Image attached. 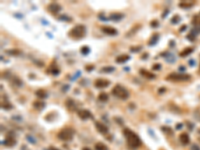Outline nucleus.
Segmentation results:
<instances>
[{
  "label": "nucleus",
  "mask_w": 200,
  "mask_h": 150,
  "mask_svg": "<svg viewBox=\"0 0 200 150\" xmlns=\"http://www.w3.org/2000/svg\"><path fill=\"white\" fill-rule=\"evenodd\" d=\"M80 51H81V53H82V54H85V55H86V54H88V53H89L90 49H89V47H88V46H82V47H81V50H80Z\"/></svg>",
  "instance_id": "a878e982"
},
{
  "label": "nucleus",
  "mask_w": 200,
  "mask_h": 150,
  "mask_svg": "<svg viewBox=\"0 0 200 150\" xmlns=\"http://www.w3.org/2000/svg\"><path fill=\"white\" fill-rule=\"evenodd\" d=\"M150 24H151L152 27H157V26H158V21L153 20V21H151V23H150Z\"/></svg>",
  "instance_id": "2f4dec72"
},
{
  "label": "nucleus",
  "mask_w": 200,
  "mask_h": 150,
  "mask_svg": "<svg viewBox=\"0 0 200 150\" xmlns=\"http://www.w3.org/2000/svg\"><path fill=\"white\" fill-rule=\"evenodd\" d=\"M179 140H180L181 143L183 144V145H188V144L190 143V138H189V135L187 133H185V132L182 133V134H180Z\"/></svg>",
  "instance_id": "f8f14e48"
},
{
  "label": "nucleus",
  "mask_w": 200,
  "mask_h": 150,
  "mask_svg": "<svg viewBox=\"0 0 200 150\" xmlns=\"http://www.w3.org/2000/svg\"><path fill=\"white\" fill-rule=\"evenodd\" d=\"M179 20H180V17H179V16H177V15H175L174 18H173V19L171 20V23H177Z\"/></svg>",
  "instance_id": "7c9ffc66"
},
{
  "label": "nucleus",
  "mask_w": 200,
  "mask_h": 150,
  "mask_svg": "<svg viewBox=\"0 0 200 150\" xmlns=\"http://www.w3.org/2000/svg\"><path fill=\"white\" fill-rule=\"evenodd\" d=\"M95 126H96V129L98 132H100L101 134H106L108 132V128H107L106 125H104L102 122H99V121H97L95 123Z\"/></svg>",
  "instance_id": "1a4fd4ad"
},
{
  "label": "nucleus",
  "mask_w": 200,
  "mask_h": 150,
  "mask_svg": "<svg viewBox=\"0 0 200 150\" xmlns=\"http://www.w3.org/2000/svg\"><path fill=\"white\" fill-rule=\"evenodd\" d=\"M50 150H59V149H57V148H55V147H50L49 148Z\"/></svg>",
  "instance_id": "4c0bfd02"
},
{
  "label": "nucleus",
  "mask_w": 200,
  "mask_h": 150,
  "mask_svg": "<svg viewBox=\"0 0 200 150\" xmlns=\"http://www.w3.org/2000/svg\"><path fill=\"white\" fill-rule=\"evenodd\" d=\"M47 9H48V11L50 13H52V14H56V13H58L60 10H61V6H60L58 3H56V2H52V3H50L48 5Z\"/></svg>",
  "instance_id": "423d86ee"
},
{
  "label": "nucleus",
  "mask_w": 200,
  "mask_h": 150,
  "mask_svg": "<svg viewBox=\"0 0 200 150\" xmlns=\"http://www.w3.org/2000/svg\"><path fill=\"white\" fill-rule=\"evenodd\" d=\"M33 105H34V107H35V108H37V109H41V108H43L44 107V104L43 102H40V101H35L33 103Z\"/></svg>",
  "instance_id": "393cba45"
},
{
  "label": "nucleus",
  "mask_w": 200,
  "mask_h": 150,
  "mask_svg": "<svg viewBox=\"0 0 200 150\" xmlns=\"http://www.w3.org/2000/svg\"><path fill=\"white\" fill-rule=\"evenodd\" d=\"M192 52H193V47H188V48H185L182 52H181L180 56L181 57H185V56H187V55L191 54Z\"/></svg>",
  "instance_id": "aec40b11"
},
{
  "label": "nucleus",
  "mask_w": 200,
  "mask_h": 150,
  "mask_svg": "<svg viewBox=\"0 0 200 150\" xmlns=\"http://www.w3.org/2000/svg\"><path fill=\"white\" fill-rule=\"evenodd\" d=\"M3 143L6 146H13V145H15V143H16V140L14 139V137H11V136H7Z\"/></svg>",
  "instance_id": "f3484780"
},
{
  "label": "nucleus",
  "mask_w": 200,
  "mask_h": 150,
  "mask_svg": "<svg viewBox=\"0 0 200 150\" xmlns=\"http://www.w3.org/2000/svg\"><path fill=\"white\" fill-rule=\"evenodd\" d=\"M65 104H66L67 109L70 110V111H76V109H77V104L73 99H67Z\"/></svg>",
  "instance_id": "9b49d317"
},
{
  "label": "nucleus",
  "mask_w": 200,
  "mask_h": 150,
  "mask_svg": "<svg viewBox=\"0 0 200 150\" xmlns=\"http://www.w3.org/2000/svg\"><path fill=\"white\" fill-rule=\"evenodd\" d=\"M161 129H162V131H163V132H167V133L173 134L172 130H170V128H168V127H162Z\"/></svg>",
  "instance_id": "c85d7f7f"
},
{
  "label": "nucleus",
  "mask_w": 200,
  "mask_h": 150,
  "mask_svg": "<svg viewBox=\"0 0 200 150\" xmlns=\"http://www.w3.org/2000/svg\"><path fill=\"white\" fill-rule=\"evenodd\" d=\"M77 115H78V117L82 120H86L91 117V113L86 109H79L77 111Z\"/></svg>",
  "instance_id": "0eeeda50"
},
{
  "label": "nucleus",
  "mask_w": 200,
  "mask_h": 150,
  "mask_svg": "<svg viewBox=\"0 0 200 150\" xmlns=\"http://www.w3.org/2000/svg\"><path fill=\"white\" fill-rule=\"evenodd\" d=\"M163 91L165 92V88H163V87H162V88H160V90H159V92H160V93H161V92H163Z\"/></svg>",
  "instance_id": "e433bc0d"
},
{
  "label": "nucleus",
  "mask_w": 200,
  "mask_h": 150,
  "mask_svg": "<svg viewBox=\"0 0 200 150\" xmlns=\"http://www.w3.org/2000/svg\"><path fill=\"white\" fill-rule=\"evenodd\" d=\"M5 52L9 55H20L21 54V51L19 49H8V50H6Z\"/></svg>",
  "instance_id": "b1692460"
},
{
  "label": "nucleus",
  "mask_w": 200,
  "mask_h": 150,
  "mask_svg": "<svg viewBox=\"0 0 200 150\" xmlns=\"http://www.w3.org/2000/svg\"><path fill=\"white\" fill-rule=\"evenodd\" d=\"M7 105H10V104L9 103H3L2 104V107H3V108H6V109H10L12 107V106H7Z\"/></svg>",
  "instance_id": "c9c22d12"
},
{
  "label": "nucleus",
  "mask_w": 200,
  "mask_h": 150,
  "mask_svg": "<svg viewBox=\"0 0 200 150\" xmlns=\"http://www.w3.org/2000/svg\"><path fill=\"white\" fill-rule=\"evenodd\" d=\"M123 134H124L126 141H127L128 145L132 148H138L139 146L141 145V140L140 138L138 137V135L136 133H134L133 131H131L128 128H125L123 130Z\"/></svg>",
  "instance_id": "f257e3e1"
},
{
  "label": "nucleus",
  "mask_w": 200,
  "mask_h": 150,
  "mask_svg": "<svg viewBox=\"0 0 200 150\" xmlns=\"http://www.w3.org/2000/svg\"><path fill=\"white\" fill-rule=\"evenodd\" d=\"M85 31H86L85 26L78 24V25L74 26L73 28H71V29L69 30V32H68V36L72 39H81L85 36Z\"/></svg>",
  "instance_id": "f03ea898"
},
{
  "label": "nucleus",
  "mask_w": 200,
  "mask_h": 150,
  "mask_svg": "<svg viewBox=\"0 0 200 150\" xmlns=\"http://www.w3.org/2000/svg\"><path fill=\"white\" fill-rule=\"evenodd\" d=\"M95 150H108V147L102 142H98L95 144Z\"/></svg>",
  "instance_id": "4be33fe9"
},
{
  "label": "nucleus",
  "mask_w": 200,
  "mask_h": 150,
  "mask_svg": "<svg viewBox=\"0 0 200 150\" xmlns=\"http://www.w3.org/2000/svg\"><path fill=\"white\" fill-rule=\"evenodd\" d=\"M36 95H37V97H39V98L44 99L47 97V92L44 90V89H39V90L36 91Z\"/></svg>",
  "instance_id": "6ab92c4d"
},
{
  "label": "nucleus",
  "mask_w": 200,
  "mask_h": 150,
  "mask_svg": "<svg viewBox=\"0 0 200 150\" xmlns=\"http://www.w3.org/2000/svg\"><path fill=\"white\" fill-rule=\"evenodd\" d=\"M101 71H103V72H106V73L113 72V71H114V67H103L101 69Z\"/></svg>",
  "instance_id": "bb28decb"
},
{
  "label": "nucleus",
  "mask_w": 200,
  "mask_h": 150,
  "mask_svg": "<svg viewBox=\"0 0 200 150\" xmlns=\"http://www.w3.org/2000/svg\"><path fill=\"white\" fill-rule=\"evenodd\" d=\"M139 73L144 76L145 78H148V79H154L156 76H155V74H153V73H151L150 71L146 70V69H140V71H139Z\"/></svg>",
  "instance_id": "ddd939ff"
},
{
  "label": "nucleus",
  "mask_w": 200,
  "mask_h": 150,
  "mask_svg": "<svg viewBox=\"0 0 200 150\" xmlns=\"http://www.w3.org/2000/svg\"><path fill=\"white\" fill-rule=\"evenodd\" d=\"M82 150H91V149H89V148H87V147H85V148H83Z\"/></svg>",
  "instance_id": "58836bf2"
},
{
  "label": "nucleus",
  "mask_w": 200,
  "mask_h": 150,
  "mask_svg": "<svg viewBox=\"0 0 200 150\" xmlns=\"http://www.w3.org/2000/svg\"><path fill=\"white\" fill-rule=\"evenodd\" d=\"M160 68H161V65H160V64H154V66H153L154 70H159Z\"/></svg>",
  "instance_id": "f704fd0d"
},
{
  "label": "nucleus",
  "mask_w": 200,
  "mask_h": 150,
  "mask_svg": "<svg viewBox=\"0 0 200 150\" xmlns=\"http://www.w3.org/2000/svg\"><path fill=\"white\" fill-rule=\"evenodd\" d=\"M74 131L71 128H63V129L58 133V138L62 141H70L73 138Z\"/></svg>",
  "instance_id": "39448f33"
},
{
  "label": "nucleus",
  "mask_w": 200,
  "mask_h": 150,
  "mask_svg": "<svg viewBox=\"0 0 200 150\" xmlns=\"http://www.w3.org/2000/svg\"><path fill=\"white\" fill-rule=\"evenodd\" d=\"M158 38H159V35H158V34H157V33H154L153 35L151 36V38L149 39L148 45H154V44L157 42V40H158Z\"/></svg>",
  "instance_id": "a211bd4d"
},
{
  "label": "nucleus",
  "mask_w": 200,
  "mask_h": 150,
  "mask_svg": "<svg viewBox=\"0 0 200 150\" xmlns=\"http://www.w3.org/2000/svg\"><path fill=\"white\" fill-rule=\"evenodd\" d=\"M124 17V15L122 14V13H111L110 14V16H109V18L111 20H113V21H119V20H121L122 18Z\"/></svg>",
  "instance_id": "2eb2a0df"
},
{
  "label": "nucleus",
  "mask_w": 200,
  "mask_h": 150,
  "mask_svg": "<svg viewBox=\"0 0 200 150\" xmlns=\"http://www.w3.org/2000/svg\"><path fill=\"white\" fill-rule=\"evenodd\" d=\"M101 30L103 31V33L108 34V35H116L118 33V31L113 27H110V26H103L101 28Z\"/></svg>",
  "instance_id": "9d476101"
},
{
  "label": "nucleus",
  "mask_w": 200,
  "mask_h": 150,
  "mask_svg": "<svg viewBox=\"0 0 200 150\" xmlns=\"http://www.w3.org/2000/svg\"><path fill=\"white\" fill-rule=\"evenodd\" d=\"M194 5L193 2H186V1H182L179 3V7H182L184 9H187L189 7H192Z\"/></svg>",
  "instance_id": "412c9836"
},
{
  "label": "nucleus",
  "mask_w": 200,
  "mask_h": 150,
  "mask_svg": "<svg viewBox=\"0 0 200 150\" xmlns=\"http://www.w3.org/2000/svg\"><path fill=\"white\" fill-rule=\"evenodd\" d=\"M110 82L107 79H97L95 82H94V85L97 88H105L107 86H109Z\"/></svg>",
  "instance_id": "6e6552de"
},
{
  "label": "nucleus",
  "mask_w": 200,
  "mask_h": 150,
  "mask_svg": "<svg viewBox=\"0 0 200 150\" xmlns=\"http://www.w3.org/2000/svg\"><path fill=\"white\" fill-rule=\"evenodd\" d=\"M130 59V56L128 54H123V55H120V56H118L116 59H115V61L117 63H124L126 62L127 60Z\"/></svg>",
  "instance_id": "dca6fc26"
},
{
  "label": "nucleus",
  "mask_w": 200,
  "mask_h": 150,
  "mask_svg": "<svg viewBox=\"0 0 200 150\" xmlns=\"http://www.w3.org/2000/svg\"><path fill=\"white\" fill-rule=\"evenodd\" d=\"M111 92L115 97H117V98H119L121 100H126L129 98V92L127 91V89L125 87H123L122 85H120V84L115 85L114 87H113Z\"/></svg>",
  "instance_id": "7ed1b4c3"
},
{
  "label": "nucleus",
  "mask_w": 200,
  "mask_h": 150,
  "mask_svg": "<svg viewBox=\"0 0 200 150\" xmlns=\"http://www.w3.org/2000/svg\"><path fill=\"white\" fill-rule=\"evenodd\" d=\"M108 98H109L108 94L105 93V92H102V93H100L98 95V99L102 102H106L107 100H108Z\"/></svg>",
  "instance_id": "5701e85b"
},
{
  "label": "nucleus",
  "mask_w": 200,
  "mask_h": 150,
  "mask_svg": "<svg viewBox=\"0 0 200 150\" xmlns=\"http://www.w3.org/2000/svg\"><path fill=\"white\" fill-rule=\"evenodd\" d=\"M191 150H200V147L197 145V144H193L191 146Z\"/></svg>",
  "instance_id": "72a5a7b5"
},
{
  "label": "nucleus",
  "mask_w": 200,
  "mask_h": 150,
  "mask_svg": "<svg viewBox=\"0 0 200 150\" xmlns=\"http://www.w3.org/2000/svg\"><path fill=\"white\" fill-rule=\"evenodd\" d=\"M139 49H141V47L140 46H137V47H131L130 48V50L132 52H137V51H139Z\"/></svg>",
  "instance_id": "473e14b6"
},
{
  "label": "nucleus",
  "mask_w": 200,
  "mask_h": 150,
  "mask_svg": "<svg viewBox=\"0 0 200 150\" xmlns=\"http://www.w3.org/2000/svg\"><path fill=\"white\" fill-rule=\"evenodd\" d=\"M191 76L189 74H185V73H170L169 75L166 76V80L168 81H173V82H184V81L190 80Z\"/></svg>",
  "instance_id": "20e7f679"
},
{
  "label": "nucleus",
  "mask_w": 200,
  "mask_h": 150,
  "mask_svg": "<svg viewBox=\"0 0 200 150\" xmlns=\"http://www.w3.org/2000/svg\"><path fill=\"white\" fill-rule=\"evenodd\" d=\"M192 24L194 25V27L196 28L197 32H200V16H194L192 19Z\"/></svg>",
  "instance_id": "4468645a"
},
{
  "label": "nucleus",
  "mask_w": 200,
  "mask_h": 150,
  "mask_svg": "<svg viewBox=\"0 0 200 150\" xmlns=\"http://www.w3.org/2000/svg\"><path fill=\"white\" fill-rule=\"evenodd\" d=\"M59 19L60 20H65V21H71V20H72L71 18H69L68 16H65V15H62V16H60Z\"/></svg>",
  "instance_id": "c756f323"
},
{
  "label": "nucleus",
  "mask_w": 200,
  "mask_h": 150,
  "mask_svg": "<svg viewBox=\"0 0 200 150\" xmlns=\"http://www.w3.org/2000/svg\"><path fill=\"white\" fill-rule=\"evenodd\" d=\"M13 83H15L17 86H22V84H23L22 80L19 79V78H17V77H15L14 79H13Z\"/></svg>",
  "instance_id": "cd10ccee"
}]
</instances>
